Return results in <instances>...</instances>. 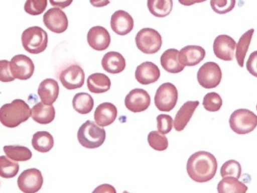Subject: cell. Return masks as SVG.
<instances>
[{
    "label": "cell",
    "instance_id": "cell-2",
    "mask_svg": "<svg viewBox=\"0 0 257 193\" xmlns=\"http://www.w3.org/2000/svg\"><path fill=\"white\" fill-rule=\"evenodd\" d=\"M31 110L23 100L15 99L6 104L0 109V121L8 128H15L26 121L30 117Z\"/></svg>",
    "mask_w": 257,
    "mask_h": 193
},
{
    "label": "cell",
    "instance_id": "cell-38",
    "mask_svg": "<svg viewBox=\"0 0 257 193\" xmlns=\"http://www.w3.org/2000/svg\"><path fill=\"white\" fill-rule=\"evenodd\" d=\"M157 129L163 134L169 133L173 127V119L169 115L160 114L157 117Z\"/></svg>",
    "mask_w": 257,
    "mask_h": 193
},
{
    "label": "cell",
    "instance_id": "cell-33",
    "mask_svg": "<svg viewBox=\"0 0 257 193\" xmlns=\"http://www.w3.org/2000/svg\"><path fill=\"white\" fill-rule=\"evenodd\" d=\"M220 172L222 178L233 177L238 179L241 174V165L236 160H228L222 165Z\"/></svg>",
    "mask_w": 257,
    "mask_h": 193
},
{
    "label": "cell",
    "instance_id": "cell-40",
    "mask_svg": "<svg viewBox=\"0 0 257 193\" xmlns=\"http://www.w3.org/2000/svg\"><path fill=\"white\" fill-rule=\"evenodd\" d=\"M246 67L249 73L257 77V50L249 55L246 63Z\"/></svg>",
    "mask_w": 257,
    "mask_h": 193
},
{
    "label": "cell",
    "instance_id": "cell-11",
    "mask_svg": "<svg viewBox=\"0 0 257 193\" xmlns=\"http://www.w3.org/2000/svg\"><path fill=\"white\" fill-rule=\"evenodd\" d=\"M85 74L77 64H72L60 72L59 80L63 86L72 90L81 87L84 83Z\"/></svg>",
    "mask_w": 257,
    "mask_h": 193
},
{
    "label": "cell",
    "instance_id": "cell-9",
    "mask_svg": "<svg viewBox=\"0 0 257 193\" xmlns=\"http://www.w3.org/2000/svg\"><path fill=\"white\" fill-rule=\"evenodd\" d=\"M43 183L42 173L35 168L24 170L17 180L18 187L24 193H36L41 189Z\"/></svg>",
    "mask_w": 257,
    "mask_h": 193
},
{
    "label": "cell",
    "instance_id": "cell-1",
    "mask_svg": "<svg viewBox=\"0 0 257 193\" xmlns=\"http://www.w3.org/2000/svg\"><path fill=\"white\" fill-rule=\"evenodd\" d=\"M217 161L211 153L199 151L188 159L186 170L189 177L197 182H205L212 179L217 169Z\"/></svg>",
    "mask_w": 257,
    "mask_h": 193
},
{
    "label": "cell",
    "instance_id": "cell-3",
    "mask_svg": "<svg viewBox=\"0 0 257 193\" xmlns=\"http://www.w3.org/2000/svg\"><path fill=\"white\" fill-rule=\"evenodd\" d=\"M77 136L81 146L94 149L104 143L106 133L104 129L98 126L93 121L87 120L79 127Z\"/></svg>",
    "mask_w": 257,
    "mask_h": 193
},
{
    "label": "cell",
    "instance_id": "cell-43",
    "mask_svg": "<svg viewBox=\"0 0 257 193\" xmlns=\"http://www.w3.org/2000/svg\"><path fill=\"white\" fill-rule=\"evenodd\" d=\"M92 5L96 7H101L107 5L110 3L109 1H90Z\"/></svg>",
    "mask_w": 257,
    "mask_h": 193
},
{
    "label": "cell",
    "instance_id": "cell-13",
    "mask_svg": "<svg viewBox=\"0 0 257 193\" xmlns=\"http://www.w3.org/2000/svg\"><path fill=\"white\" fill-rule=\"evenodd\" d=\"M151 104V98L148 92L142 88H135L126 95L124 104L126 109L134 113H140L147 110Z\"/></svg>",
    "mask_w": 257,
    "mask_h": 193
},
{
    "label": "cell",
    "instance_id": "cell-4",
    "mask_svg": "<svg viewBox=\"0 0 257 193\" xmlns=\"http://www.w3.org/2000/svg\"><path fill=\"white\" fill-rule=\"evenodd\" d=\"M21 41L25 50L31 54H37L46 49L48 44V35L42 28L33 26L23 31Z\"/></svg>",
    "mask_w": 257,
    "mask_h": 193
},
{
    "label": "cell",
    "instance_id": "cell-21",
    "mask_svg": "<svg viewBox=\"0 0 257 193\" xmlns=\"http://www.w3.org/2000/svg\"><path fill=\"white\" fill-rule=\"evenodd\" d=\"M199 105L198 101H189L181 106L174 120V127L177 131H181L185 128Z\"/></svg>",
    "mask_w": 257,
    "mask_h": 193
},
{
    "label": "cell",
    "instance_id": "cell-42",
    "mask_svg": "<svg viewBox=\"0 0 257 193\" xmlns=\"http://www.w3.org/2000/svg\"><path fill=\"white\" fill-rule=\"evenodd\" d=\"M73 1H50L51 5L54 7H58L62 9L69 6Z\"/></svg>",
    "mask_w": 257,
    "mask_h": 193
},
{
    "label": "cell",
    "instance_id": "cell-5",
    "mask_svg": "<svg viewBox=\"0 0 257 193\" xmlns=\"http://www.w3.org/2000/svg\"><path fill=\"white\" fill-rule=\"evenodd\" d=\"M229 124L234 133L246 134L252 132L257 126V115L246 109H237L231 114Z\"/></svg>",
    "mask_w": 257,
    "mask_h": 193
},
{
    "label": "cell",
    "instance_id": "cell-45",
    "mask_svg": "<svg viewBox=\"0 0 257 193\" xmlns=\"http://www.w3.org/2000/svg\"><path fill=\"white\" fill-rule=\"evenodd\" d=\"M256 110H257V105H256Z\"/></svg>",
    "mask_w": 257,
    "mask_h": 193
},
{
    "label": "cell",
    "instance_id": "cell-44",
    "mask_svg": "<svg viewBox=\"0 0 257 193\" xmlns=\"http://www.w3.org/2000/svg\"><path fill=\"white\" fill-rule=\"evenodd\" d=\"M122 193H130V192H128V191H127L126 190H124V191H123Z\"/></svg>",
    "mask_w": 257,
    "mask_h": 193
},
{
    "label": "cell",
    "instance_id": "cell-37",
    "mask_svg": "<svg viewBox=\"0 0 257 193\" xmlns=\"http://www.w3.org/2000/svg\"><path fill=\"white\" fill-rule=\"evenodd\" d=\"M234 0H220L210 1V6L212 10L219 14H224L231 11L235 5Z\"/></svg>",
    "mask_w": 257,
    "mask_h": 193
},
{
    "label": "cell",
    "instance_id": "cell-18",
    "mask_svg": "<svg viewBox=\"0 0 257 193\" xmlns=\"http://www.w3.org/2000/svg\"><path fill=\"white\" fill-rule=\"evenodd\" d=\"M204 49L198 45H188L179 52L178 58L184 66H192L199 64L205 56Z\"/></svg>",
    "mask_w": 257,
    "mask_h": 193
},
{
    "label": "cell",
    "instance_id": "cell-36",
    "mask_svg": "<svg viewBox=\"0 0 257 193\" xmlns=\"http://www.w3.org/2000/svg\"><path fill=\"white\" fill-rule=\"evenodd\" d=\"M47 6L46 0L27 1L24 5V10L28 14L36 16L43 13Z\"/></svg>",
    "mask_w": 257,
    "mask_h": 193
},
{
    "label": "cell",
    "instance_id": "cell-6",
    "mask_svg": "<svg viewBox=\"0 0 257 193\" xmlns=\"http://www.w3.org/2000/svg\"><path fill=\"white\" fill-rule=\"evenodd\" d=\"M135 41L138 49L148 54L157 52L162 44V39L160 33L150 28L140 30L136 35Z\"/></svg>",
    "mask_w": 257,
    "mask_h": 193
},
{
    "label": "cell",
    "instance_id": "cell-31",
    "mask_svg": "<svg viewBox=\"0 0 257 193\" xmlns=\"http://www.w3.org/2000/svg\"><path fill=\"white\" fill-rule=\"evenodd\" d=\"M3 150L7 156L16 161H27L32 157V153L27 147L19 145L5 146Z\"/></svg>",
    "mask_w": 257,
    "mask_h": 193
},
{
    "label": "cell",
    "instance_id": "cell-24",
    "mask_svg": "<svg viewBox=\"0 0 257 193\" xmlns=\"http://www.w3.org/2000/svg\"><path fill=\"white\" fill-rule=\"evenodd\" d=\"M55 116V110L53 105H47L42 102L35 105L31 109V117L40 124H48L52 122Z\"/></svg>",
    "mask_w": 257,
    "mask_h": 193
},
{
    "label": "cell",
    "instance_id": "cell-8",
    "mask_svg": "<svg viewBox=\"0 0 257 193\" xmlns=\"http://www.w3.org/2000/svg\"><path fill=\"white\" fill-rule=\"evenodd\" d=\"M222 71L214 62H207L199 69L197 78L199 84L207 89L216 87L220 82Z\"/></svg>",
    "mask_w": 257,
    "mask_h": 193
},
{
    "label": "cell",
    "instance_id": "cell-20",
    "mask_svg": "<svg viewBox=\"0 0 257 193\" xmlns=\"http://www.w3.org/2000/svg\"><path fill=\"white\" fill-rule=\"evenodd\" d=\"M59 92L58 82L51 78L41 81L38 88V94L42 103L47 105H52L56 101Z\"/></svg>",
    "mask_w": 257,
    "mask_h": 193
},
{
    "label": "cell",
    "instance_id": "cell-34",
    "mask_svg": "<svg viewBox=\"0 0 257 193\" xmlns=\"http://www.w3.org/2000/svg\"><path fill=\"white\" fill-rule=\"evenodd\" d=\"M148 142L149 145L157 151H164L168 147L167 138L157 131H153L149 133Z\"/></svg>",
    "mask_w": 257,
    "mask_h": 193
},
{
    "label": "cell",
    "instance_id": "cell-22",
    "mask_svg": "<svg viewBox=\"0 0 257 193\" xmlns=\"http://www.w3.org/2000/svg\"><path fill=\"white\" fill-rule=\"evenodd\" d=\"M101 65L105 71L109 73L116 74L122 72L126 63L123 56L119 52L109 51L103 56Z\"/></svg>",
    "mask_w": 257,
    "mask_h": 193
},
{
    "label": "cell",
    "instance_id": "cell-32",
    "mask_svg": "<svg viewBox=\"0 0 257 193\" xmlns=\"http://www.w3.org/2000/svg\"><path fill=\"white\" fill-rule=\"evenodd\" d=\"M0 175L1 177L10 178L15 177L19 170V165L17 162L10 160L7 157H0Z\"/></svg>",
    "mask_w": 257,
    "mask_h": 193
},
{
    "label": "cell",
    "instance_id": "cell-15",
    "mask_svg": "<svg viewBox=\"0 0 257 193\" xmlns=\"http://www.w3.org/2000/svg\"><path fill=\"white\" fill-rule=\"evenodd\" d=\"M87 40L92 49L102 51L108 47L111 38L109 33L105 28L96 26L91 28L88 31Z\"/></svg>",
    "mask_w": 257,
    "mask_h": 193
},
{
    "label": "cell",
    "instance_id": "cell-27",
    "mask_svg": "<svg viewBox=\"0 0 257 193\" xmlns=\"http://www.w3.org/2000/svg\"><path fill=\"white\" fill-rule=\"evenodd\" d=\"M52 135L47 131H38L33 135L32 145L38 152L46 153L49 151L54 146Z\"/></svg>",
    "mask_w": 257,
    "mask_h": 193
},
{
    "label": "cell",
    "instance_id": "cell-41",
    "mask_svg": "<svg viewBox=\"0 0 257 193\" xmlns=\"http://www.w3.org/2000/svg\"><path fill=\"white\" fill-rule=\"evenodd\" d=\"M91 193H116V191L112 185L104 183L97 186Z\"/></svg>",
    "mask_w": 257,
    "mask_h": 193
},
{
    "label": "cell",
    "instance_id": "cell-35",
    "mask_svg": "<svg viewBox=\"0 0 257 193\" xmlns=\"http://www.w3.org/2000/svg\"><path fill=\"white\" fill-rule=\"evenodd\" d=\"M202 105L206 110L215 112L219 111L221 108L222 100L218 93L210 92L204 96Z\"/></svg>",
    "mask_w": 257,
    "mask_h": 193
},
{
    "label": "cell",
    "instance_id": "cell-28",
    "mask_svg": "<svg viewBox=\"0 0 257 193\" xmlns=\"http://www.w3.org/2000/svg\"><path fill=\"white\" fill-rule=\"evenodd\" d=\"M73 109L81 114L90 113L94 106V101L90 94L79 92L75 94L72 101Z\"/></svg>",
    "mask_w": 257,
    "mask_h": 193
},
{
    "label": "cell",
    "instance_id": "cell-23",
    "mask_svg": "<svg viewBox=\"0 0 257 193\" xmlns=\"http://www.w3.org/2000/svg\"><path fill=\"white\" fill-rule=\"evenodd\" d=\"M179 51L177 49L170 48L165 51L160 57V63L166 71L171 73H178L182 71L185 66L179 60Z\"/></svg>",
    "mask_w": 257,
    "mask_h": 193
},
{
    "label": "cell",
    "instance_id": "cell-7",
    "mask_svg": "<svg viewBox=\"0 0 257 193\" xmlns=\"http://www.w3.org/2000/svg\"><path fill=\"white\" fill-rule=\"evenodd\" d=\"M178 90L171 82L162 84L157 89L154 102L160 111L170 112L175 107L178 100Z\"/></svg>",
    "mask_w": 257,
    "mask_h": 193
},
{
    "label": "cell",
    "instance_id": "cell-29",
    "mask_svg": "<svg viewBox=\"0 0 257 193\" xmlns=\"http://www.w3.org/2000/svg\"><path fill=\"white\" fill-rule=\"evenodd\" d=\"M254 31V30L251 28L243 33L237 43L235 58L238 64L241 67H243L244 58L250 43Z\"/></svg>",
    "mask_w": 257,
    "mask_h": 193
},
{
    "label": "cell",
    "instance_id": "cell-16",
    "mask_svg": "<svg viewBox=\"0 0 257 193\" xmlns=\"http://www.w3.org/2000/svg\"><path fill=\"white\" fill-rule=\"evenodd\" d=\"M134 20L127 12L123 10L115 11L111 16L110 26L116 34L124 36L133 30Z\"/></svg>",
    "mask_w": 257,
    "mask_h": 193
},
{
    "label": "cell",
    "instance_id": "cell-19",
    "mask_svg": "<svg viewBox=\"0 0 257 193\" xmlns=\"http://www.w3.org/2000/svg\"><path fill=\"white\" fill-rule=\"evenodd\" d=\"M117 111L116 107L109 102H104L99 105L94 113L96 123L100 127H105L111 124L116 118Z\"/></svg>",
    "mask_w": 257,
    "mask_h": 193
},
{
    "label": "cell",
    "instance_id": "cell-26",
    "mask_svg": "<svg viewBox=\"0 0 257 193\" xmlns=\"http://www.w3.org/2000/svg\"><path fill=\"white\" fill-rule=\"evenodd\" d=\"M218 193H246L248 187L233 177H225L218 182Z\"/></svg>",
    "mask_w": 257,
    "mask_h": 193
},
{
    "label": "cell",
    "instance_id": "cell-17",
    "mask_svg": "<svg viewBox=\"0 0 257 193\" xmlns=\"http://www.w3.org/2000/svg\"><path fill=\"white\" fill-rule=\"evenodd\" d=\"M160 76V70L157 65L150 61L143 62L135 71V78L141 84H149L157 81Z\"/></svg>",
    "mask_w": 257,
    "mask_h": 193
},
{
    "label": "cell",
    "instance_id": "cell-12",
    "mask_svg": "<svg viewBox=\"0 0 257 193\" xmlns=\"http://www.w3.org/2000/svg\"><path fill=\"white\" fill-rule=\"evenodd\" d=\"M43 23L51 31L61 33L66 30L68 20L65 13L58 8L48 10L43 15Z\"/></svg>",
    "mask_w": 257,
    "mask_h": 193
},
{
    "label": "cell",
    "instance_id": "cell-39",
    "mask_svg": "<svg viewBox=\"0 0 257 193\" xmlns=\"http://www.w3.org/2000/svg\"><path fill=\"white\" fill-rule=\"evenodd\" d=\"M10 67V61L7 60L0 61V80L2 82H10L14 80Z\"/></svg>",
    "mask_w": 257,
    "mask_h": 193
},
{
    "label": "cell",
    "instance_id": "cell-30",
    "mask_svg": "<svg viewBox=\"0 0 257 193\" xmlns=\"http://www.w3.org/2000/svg\"><path fill=\"white\" fill-rule=\"evenodd\" d=\"M148 8L154 16L165 17L170 14L173 8L172 0H148Z\"/></svg>",
    "mask_w": 257,
    "mask_h": 193
},
{
    "label": "cell",
    "instance_id": "cell-14",
    "mask_svg": "<svg viewBox=\"0 0 257 193\" xmlns=\"http://www.w3.org/2000/svg\"><path fill=\"white\" fill-rule=\"evenodd\" d=\"M236 43L235 40L227 35H220L216 37L213 49L215 56L224 61H231L233 59Z\"/></svg>",
    "mask_w": 257,
    "mask_h": 193
},
{
    "label": "cell",
    "instance_id": "cell-10",
    "mask_svg": "<svg viewBox=\"0 0 257 193\" xmlns=\"http://www.w3.org/2000/svg\"><path fill=\"white\" fill-rule=\"evenodd\" d=\"M10 67L13 76L22 80L29 79L35 69L32 59L24 54L14 56L10 61Z\"/></svg>",
    "mask_w": 257,
    "mask_h": 193
},
{
    "label": "cell",
    "instance_id": "cell-25",
    "mask_svg": "<svg viewBox=\"0 0 257 193\" xmlns=\"http://www.w3.org/2000/svg\"><path fill=\"white\" fill-rule=\"evenodd\" d=\"M87 85L91 92L101 93L110 89L111 81L109 78L105 74L95 73L88 76Z\"/></svg>",
    "mask_w": 257,
    "mask_h": 193
}]
</instances>
